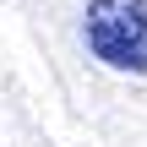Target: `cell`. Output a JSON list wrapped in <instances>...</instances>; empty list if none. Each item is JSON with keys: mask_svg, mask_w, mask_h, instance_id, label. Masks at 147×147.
Here are the masks:
<instances>
[{"mask_svg": "<svg viewBox=\"0 0 147 147\" xmlns=\"http://www.w3.org/2000/svg\"><path fill=\"white\" fill-rule=\"evenodd\" d=\"M82 38L104 65L147 71V0H93Z\"/></svg>", "mask_w": 147, "mask_h": 147, "instance_id": "obj_1", "label": "cell"}]
</instances>
